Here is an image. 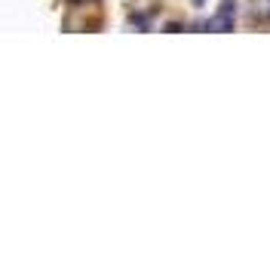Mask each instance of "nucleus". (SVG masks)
Returning a JSON list of instances; mask_svg holds the SVG:
<instances>
[{
    "label": "nucleus",
    "mask_w": 270,
    "mask_h": 264,
    "mask_svg": "<svg viewBox=\"0 0 270 264\" xmlns=\"http://www.w3.org/2000/svg\"><path fill=\"white\" fill-rule=\"evenodd\" d=\"M194 3H197V6H203V0H194Z\"/></svg>",
    "instance_id": "1"
}]
</instances>
